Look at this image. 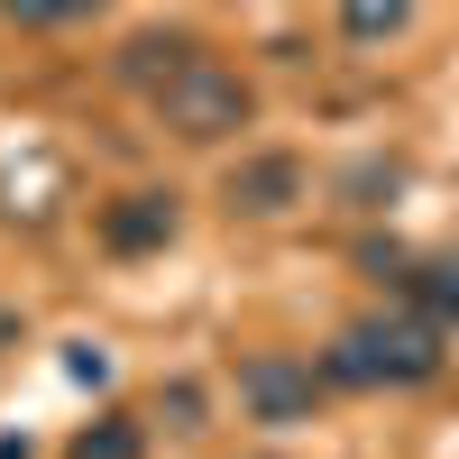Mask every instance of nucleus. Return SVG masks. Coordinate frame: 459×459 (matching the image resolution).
I'll return each instance as SVG.
<instances>
[{
    "instance_id": "0eeeda50",
    "label": "nucleus",
    "mask_w": 459,
    "mask_h": 459,
    "mask_svg": "<svg viewBox=\"0 0 459 459\" xmlns=\"http://www.w3.org/2000/svg\"><path fill=\"white\" fill-rule=\"evenodd\" d=\"M404 303L423 322H459V257H404Z\"/></svg>"
},
{
    "instance_id": "9b49d317",
    "label": "nucleus",
    "mask_w": 459,
    "mask_h": 459,
    "mask_svg": "<svg viewBox=\"0 0 459 459\" xmlns=\"http://www.w3.org/2000/svg\"><path fill=\"white\" fill-rule=\"evenodd\" d=\"M0 19H19V28H47V19H56V0H0Z\"/></svg>"
},
{
    "instance_id": "9d476101",
    "label": "nucleus",
    "mask_w": 459,
    "mask_h": 459,
    "mask_svg": "<svg viewBox=\"0 0 459 459\" xmlns=\"http://www.w3.org/2000/svg\"><path fill=\"white\" fill-rule=\"evenodd\" d=\"M166 413H175V432H203V386H166Z\"/></svg>"
},
{
    "instance_id": "20e7f679",
    "label": "nucleus",
    "mask_w": 459,
    "mask_h": 459,
    "mask_svg": "<svg viewBox=\"0 0 459 459\" xmlns=\"http://www.w3.org/2000/svg\"><path fill=\"white\" fill-rule=\"evenodd\" d=\"M166 239H175V194H120V203H101V248L110 257H147Z\"/></svg>"
},
{
    "instance_id": "f257e3e1",
    "label": "nucleus",
    "mask_w": 459,
    "mask_h": 459,
    "mask_svg": "<svg viewBox=\"0 0 459 459\" xmlns=\"http://www.w3.org/2000/svg\"><path fill=\"white\" fill-rule=\"evenodd\" d=\"M322 377L331 386H423V377H441V322H423L413 303L368 313L322 350Z\"/></svg>"
},
{
    "instance_id": "1a4fd4ad",
    "label": "nucleus",
    "mask_w": 459,
    "mask_h": 459,
    "mask_svg": "<svg viewBox=\"0 0 459 459\" xmlns=\"http://www.w3.org/2000/svg\"><path fill=\"white\" fill-rule=\"evenodd\" d=\"M413 0H340V28L359 37V47H377V37H404Z\"/></svg>"
},
{
    "instance_id": "39448f33",
    "label": "nucleus",
    "mask_w": 459,
    "mask_h": 459,
    "mask_svg": "<svg viewBox=\"0 0 459 459\" xmlns=\"http://www.w3.org/2000/svg\"><path fill=\"white\" fill-rule=\"evenodd\" d=\"M303 203V157H248L239 175H230V212H257V221H276Z\"/></svg>"
},
{
    "instance_id": "f8f14e48",
    "label": "nucleus",
    "mask_w": 459,
    "mask_h": 459,
    "mask_svg": "<svg viewBox=\"0 0 459 459\" xmlns=\"http://www.w3.org/2000/svg\"><path fill=\"white\" fill-rule=\"evenodd\" d=\"M92 10H110V0H56V19H92Z\"/></svg>"
},
{
    "instance_id": "f03ea898",
    "label": "nucleus",
    "mask_w": 459,
    "mask_h": 459,
    "mask_svg": "<svg viewBox=\"0 0 459 459\" xmlns=\"http://www.w3.org/2000/svg\"><path fill=\"white\" fill-rule=\"evenodd\" d=\"M157 120L184 138V147H221V138H239L248 120H257V92L239 83L230 65H212V56H184L166 83H157Z\"/></svg>"
},
{
    "instance_id": "7ed1b4c3",
    "label": "nucleus",
    "mask_w": 459,
    "mask_h": 459,
    "mask_svg": "<svg viewBox=\"0 0 459 459\" xmlns=\"http://www.w3.org/2000/svg\"><path fill=\"white\" fill-rule=\"evenodd\" d=\"M322 395H331V377L313 368V359H294V350H257V359H239V413L248 423H313L322 413Z\"/></svg>"
},
{
    "instance_id": "6e6552de",
    "label": "nucleus",
    "mask_w": 459,
    "mask_h": 459,
    "mask_svg": "<svg viewBox=\"0 0 459 459\" xmlns=\"http://www.w3.org/2000/svg\"><path fill=\"white\" fill-rule=\"evenodd\" d=\"M65 459H147V432L129 423V413H101V423L74 432V450H65Z\"/></svg>"
},
{
    "instance_id": "423d86ee",
    "label": "nucleus",
    "mask_w": 459,
    "mask_h": 459,
    "mask_svg": "<svg viewBox=\"0 0 459 459\" xmlns=\"http://www.w3.org/2000/svg\"><path fill=\"white\" fill-rule=\"evenodd\" d=\"M184 56H203L194 37H184V28H138L129 47H120V83H129V92H147V101H157V83H166V74H175Z\"/></svg>"
},
{
    "instance_id": "ddd939ff",
    "label": "nucleus",
    "mask_w": 459,
    "mask_h": 459,
    "mask_svg": "<svg viewBox=\"0 0 459 459\" xmlns=\"http://www.w3.org/2000/svg\"><path fill=\"white\" fill-rule=\"evenodd\" d=\"M0 350H19V313H10V303H0Z\"/></svg>"
}]
</instances>
